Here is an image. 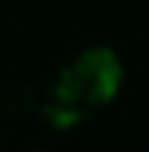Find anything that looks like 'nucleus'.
Returning a JSON list of instances; mask_svg holds the SVG:
<instances>
[{
  "label": "nucleus",
  "instance_id": "1",
  "mask_svg": "<svg viewBox=\"0 0 149 152\" xmlns=\"http://www.w3.org/2000/svg\"><path fill=\"white\" fill-rule=\"evenodd\" d=\"M31 152H40V149H31Z\"/></svg>",
  "mask_w": 149,
  "mask_h": 152
}]
</instances>
